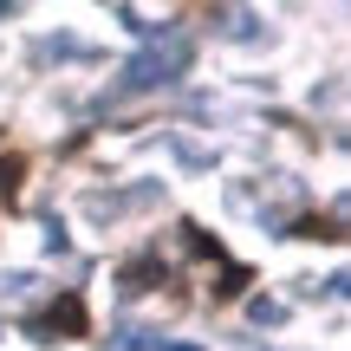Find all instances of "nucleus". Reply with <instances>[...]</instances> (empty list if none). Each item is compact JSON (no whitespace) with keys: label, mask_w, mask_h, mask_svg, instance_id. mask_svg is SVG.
<instances>
[{"label":"nucleus","mask_w":351,"mask_h":351,"mask_svg":"<svg viewBox=\"0 0 351 351\" xmlns=\"http://www.w3.org/2000/svg\"><path fill=\"white\" fill-rule=\"evenodd\" d=\"M26 332H33V339H91V306H85V293H59V300H52Z\"/></svg>","instance_id":"obj_1"},{"label":"nucleus","mask_w":351,"mask_h":351,"mask_svg":"<svg viewBox=\"0 0 351 351\" xmlns=\"http://www.w3.org/2000/svg\"><path fill=\"white\" fill-rule=\"evenodd\" d=\"M293 234H306V241H332V247H339L345 228H339V215H300V221H293Z\"/></svg>","instance_id":"obj_2"},{"label":"nucleus","mask_w":351,"mask_h":351,"mask_svg":"<svg viewBox=\"0 0 351 351\" xmlns=\"http://www.w3.org/2000/svg\"><path fill=\"white\" fill-rule=\"evenodd\" d=\"M20 189H26V156L7 150L0 156V202H20Z\"/></svg>","instance_id":"obj_3"},{"label":"nucleus","mask_w":351,"mask_h":351,"mask_svg":"<svg viewBox=\"0 0 351 351\" xmlns=\"http://www.w3.org/2000/svg\"><path fill=\"white\" fill-rule=\"evenodd\" d=\"M247 280H254V267L228 261V267H221V280H215V300H221V306H228V300H241V293H247Z\"/></svg>","instance_id":"obj_4"},{"label":"nucleus","mask_w":351,"mask_h":351,"mask_svg":"<svg viewBox=\"0 0 351 351\" xmlns=\"http://www.w3.org/2000/svg\"><path fill=\"white\" fill-rule=\"evenodd\" d=\"M156 254H137V261H124V274H117V280H124V293H143V287H156Z\"/></svg>","instance_id":"obj_5"}]
</instances>
